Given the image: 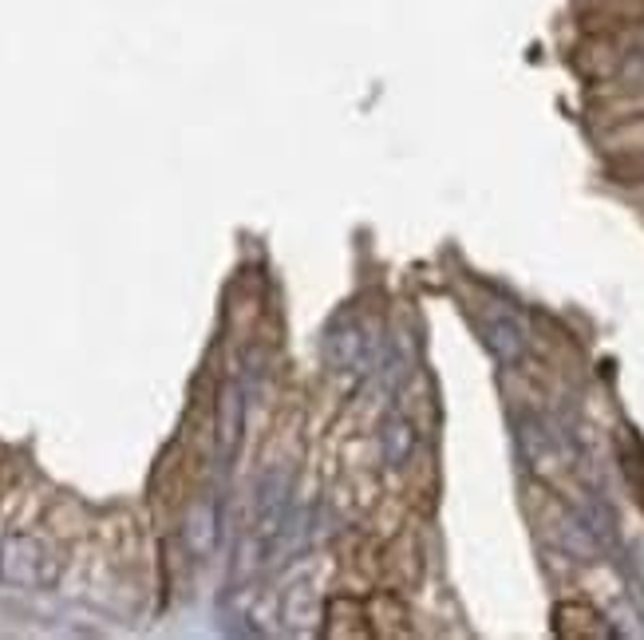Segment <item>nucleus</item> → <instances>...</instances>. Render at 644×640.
<instances>
[{
    "mask_svg": "<svg viewBox=\"0 0 644 640\" xmlns=\"http://www.w3.org/2000/svg\"><path fill=\"white\" fill-rule=\"evenodd\" d=\"M424 578V542H419L416 526L404 522L395 534L380 537V585L412 589Z\"/></svg>",
    "mask_w": 644,
    "mask_h": 640,
    "instance_id": "f257e3e1",
    "label": "nucleus"
},
{
    "mask_svg": "<svg viewBox=\"0 0 644 640\" xmlns=\"http://www.w3.org/2000/svg\"><path fill=\"white\" fill-rule=\"evenodd\" d=\"M324 617H329V629L324 632L336 637V640L372 637V620H368V597L365 593H336V597L329 601Z\"/></svg>",
    "mask_w": 644,
    "mask_h": 640,
    "instance_id": "f03ea898",
    "label": "nucleus"
},
{
    "mask_svg": "<svg viewBox=\"0 0 644 640\" xmlns=\"http://www.w3.org/2000/svg\"><path fill=\"white\" fill-rule=\"evenodd\" d=\"M368 620H372V637H407V605L399 601V589L375 585L368 593Z\"/></svg>",
    "mask_w": 644,
    "mask_h": 640,
    "instance_id": "7ed1b4c3",
    "label": "nucleus"
},
{
    "mask_svg": "<svg viewBox=\"0 0 644 640\" xmlns=\"http://www.w3.org/2000/svg\"><path fill=\"white\" fill-rule=\"evenodd\" d=\"M558 632L561 637H609V625L589 605H561L558 609Z\"/></svg>",
    "mask_w": 644,
    "mask_h": 640,
    "instance_id": "20e7f679",
    "label": "nucleus"
}]
</instances>
